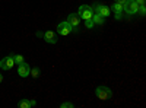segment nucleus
<instances>
[{
  "mask_svg": "<svg viewBox=\"0 0 146 108\" xmlns=\"http://www.w3.org/2000/svg\"><path fill=\"white\" fill-rule=\"evenodd\" d=\"M18 107L19 108H31L32 105H31V101L29 99H22V101L18 102Z\"/></svg>",
  "mask_w": 146,
  "mask_h": 108,
  "instance_id": "9b49d317",
  "label": "nucleus"
},
{
  "mask_svg": "<svg viewBox=\"0 0 146 108\" xmlns=\"http://www.w3.org/2000/svg\"><path fill=\"white\" fill-rule=\"evenodd\" d=\"M2 80H3V76H2V75H0V82H2Z\"/></svg>",
  "mask_w": 146,
  "mask_h": 108,
  "instance_id": "412c9836",
  "label": "nucleus"
},
{
  "mask_svg": "<svg viewBox=\"0 0 146 108\" xmlns=\"http://www.w3.org/2000/svg\"><path fill=\"white\" fill-rule=\"evenodd\" d=\"M15 66V60H13V56H9V57H5L2 62H0V67L3 70H10L12 67Z\"/></svg>",
  "mask_w": 146,
  "mask_h": 108,
  "instance_id": "39448f33",
  "label": "nucleus"
},
{
  "mask_svg": "<svg viewBox=\"0 0 146 108\" xmlns=\"http://www.w3.org/2000/svg\"><path fill=\"white\" fill-rule=\"evenodd\" d=\"M85 25H86V28L92 29V28L95 27V23H94V21H92V19H86V21H85Z\"/></svg>",
  "mask_w": 146,
  "mask_h": 108,
  "instance_id": "2eb2a0df",
  "label": "nucleus"
},
{
  "mask_svg": "<svg viewBox=\"0 0 146 108\" xmlns=\"http://www.w3.org/2000/svg\"><path fill=\"white\" fill-rule=\"evenodd\" d=\"M137 12H140V15L145 16V13H146V7H145V6H139V10H137Z\"/></svg>",
  "mask_w": 146,
  "mask_h": 108,
  "instance_id": "f3484780",
  "label": "nucleus"
},
{
  "mask_svg": "<svg viewBox=\"0 0 146 108\" xmlns=\"http://www.w3.org/2000/svg\"><path fill=\"white\" fill-rule=\"evenodd\" d=\"M113 10H114V12H123V5H120V3L114 2V5H113Z\"/></svg>",
  "mask_w": 146,
  "mask_h": 108,
  "instance_id": "f8f14e48",
  "label": "nucleus"
},
{
  "mask_svg": "<svg viewBox=\"0 0 146 108\" xmlns=\"http://www.w3.org/2000/svg\"><path fill=\"white\" fill-rule=\"evenodd\" d=\"M123 10L129 15H136L139 10V5L135 2V0H127V2L123 5Z\"/></svg>",
  "mask_w": 146,
  "mask_h": 108,
  "instance_id": "f03ea898",
  "label": "nucleus"
},
{
  "mask_svg": "<svg viewBox=\"0 0 146 108\" xmlns=\"http://www.w3.org/2000/svg\"><path fill=\"white\" fill-rule=\"evenodd\" d=\"M135 2H136L139 6H145V0H135Z\"/></svg>",
  "mask_w": 146,
  "mask_h": 108,
  "instance_id": "6ab92c4d",
  "label": "nucleus"
},
{
  "mask_svg": "<svg viewBox=\"0 0 146 108\" xmlns=\"http://www.w3.org/2000/svg\"><path fill=\"white\" fill-rule=\"evenodd\" d=\"M19 67H18V75L21 76V78H27V76H29V72H31V67H29V64H27V63H21V64H18Z\"/></svg>",
  "mask_w": 146,
  "mask_h": 108,
  "instance_id": "0eeeda50",
  "label": "nucleus"
},
{
  "mask_svg": "<svg viewBox=\"0 0 146 108\" xmlns=\"http://www.w3.org/2000/svg\"><path fill=\"white\" fill-rule=\"evenodd\" d=\"M95 95H96L100 99L107 101V99H110V98L113 97V92H111V89L107 88V86H98V88L95 89Z\"/></svg>",
  "mask_w": 146,
  "mask_h": 108,
  "instance_id": "f257e3e1",
  "label": "nucleus"
},
{
  "mask_svg": "<svg viewBox=\"0 0 146 108\" xmlns=\"http://www.w3.org/2000/svg\"><path fill=\"white\" fill-rule=\"evenodd\" d=\"M57 32L60 35H63V37H66V35H69L70 32H73V28L67 21H64V22H60L57 25Z\"/></svg>",
  "mask_w": 146,
  "mask_h": 108,
  "instance_id": "20e7f679",
  "label": "nucleus"
},
{
  "mask_svg": "<svg viewBox=\"0 0 146 108\" xmlns=\"http://www.w3.org/2000/svg\"><path fill=\"white\" fill-rule=\"evenodd\" d=\"M115 2H117V3H120V5H124V3L127 2V0H115Z\"/></svg>",
  "mask_w": 146,
  "mask_h": 108,
  "instance_id": "aec40b11",
  "label": "nucleus"
},
{
  "mask_svg": "<svg viewBox=\"0 0 146 108\" xmlns=\"http://www.w3.org/2000/svg\"><path fill=\"white\" fill-rule=\"evenodd\" d=\"M29 75H32V78H40V69L34 67V69L29 72Z\"/></svg>",
  "mask_w": 146,
  "mask_h": 108,
  "instance_id": "4468645a",
  "label": "nucleus"
},
{
  "mask_svg": "<svg viewBox=\"0 0 146 108\" xmlns=\"http://www.w3.org/2000/svg\"><path fill=\"white\" fill-rule=\"evenodd\" d=\"M96 13H100L102 18H107V16H110V13H111V10H110L107 6H96Z\"/></svg>",
  "mask_w": 146,
  "mask_h": 108,
  "instance_id": "1a4fd4ad",
  "label": "nucleus"
},
{
  "mask_svg": "<svg viewBox=\"0 0 146 108\" xmlns=\"http://www.w3.org/2000/svg\"><path fill=\"white\" fill-rule=\"evenodd\" d=\"M92 21H94V23H96V25H102V23H104V21H105V18H102L100 13H94V16H92Z\"/></svg>",
  "mask_w": 146,
  "mask_h": 108,
  "instance_id": "9d476101",
  "label": "nucleus"
},
{
  "mask_svg": "<svg viewBox=\"0 0 146 108\" xmlns=\"http://www.w3.org/2000/svg\"><path fill=\"white\" fill-rule=\"evenodd\" d=\"M42 37H44V40H45L48 44H56V42H57V37H56V34H54L53 31H47Z\"/></svg>",
  "mask_w": 146,
  "mask_h": 108,
  "instance_id": "6e6552de",
  "label": "nucleus"
},
{
  "mask_svg": "<svg viewBox=\"0 0 146 108\" xmlns=\"http://www.w3.org/2000/svg\"><path fill=\"white\" fill-rule=\"evenodd\" d=\"M67 22L72 25L73 31H78V27H79V23H80V18H79L78 13H70L67 16Z\"/></svg>",
  "mask_w": 146,
  "mask_h": 108,
  "instance_id": "423d86ee",
  "label": "nucleus"
},
{
  "mask_svg": "<svg viewBox=\"0 0 146 108\" xmlns=\"http://www.w3.org/2000/svg\"><path fill=\"white\" fill-rule=\"evenodd\" d=\"M121 18H123V12H115V19H121Z\"/></svg>",
  "mask_w": 146,
  "mask_h": 108,
  "instance_id": "a211bd4d",
  "label": "nucleus"
},
{
  "mask_svg": "<svg viewBox=\"0 0 146 108\" xmlns=\"http://www.w3.org/2000/svg\"><path fill=\"white\" fill-rule=\"evenodd\" d=\"M13 60H15V64H21V63H23V57H22L21 54L13 56Z\"/></svg>",
  "mask_w": 146,
  "mask_h": 108,
  "instance_id": "ddd939ff",
  "label": "nucleus"
},
{
  "mask_svg": "<svg viewBox=\"0 0 146 108\" xmlns=\"http://www.w3.org/2000/svg\"><path fill=\"white\" fill-rule=\"evenodd\" d=\"M79 18H82V19H92V16H94V10H92V7L91 6H88V5H82L80 7H79Z\"/></svg>",
  "mask_w": 146,
  "mask_h": 108,
  "instance_id": "7ed1b4c3",
  "label": "nucleus"
},
{
  "mask_svg": "<svg viewBox=\"0 0 146 108\" xmlns=\"http://www.w3.org/2000/svg\"><path fill=\"white\" fill-rule=\"evenodd\" d=\"M60 107H62V108H73V107H75V105H73L72 102H63V104L60 105Z\"/></svg>",
  "mask_w": 146,
  "mask_h": 108,
  "instance_id": "dca6fc26",
  "label": "nucleus"
}]
</instances>
